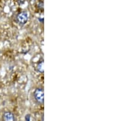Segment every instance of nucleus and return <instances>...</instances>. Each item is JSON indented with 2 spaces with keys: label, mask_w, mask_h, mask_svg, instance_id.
<instances>
[{
  "label": "nucleus",
  "mask_w": 138,
  "mask_h": 121,
  "mask_svg": "<svg viewBox=\"0 0 138 121\" xmlns=\"http://www.w3.org/2000/svg\"><path fill=\"white\" fill-rule=\"evenodd\" d=\"M34 98L38 104L42 105L44 103V90L42 88H37L34 92Z\"/></svg>",
  "instance_id": "nucleus-1"
},
{
  "label": "nucleus",
  "mask_w": 138,
  "mask_h": 121,
  "mask_svg": "<svg viewBox=\"0 0 138 121\" xmlns=\"http://www.w3.org/2000/svg\"><path fill=\"white\" fill-rule=\"evenodd\" d=\"M28 20V15L25 12H22L17 14L16 17V21L19 25H23L26 24Z\"/></svg>",
  "instance_id": "nucleus-2"
},
{
  "label": "nucleus",
  "mask_w": 138,
  "mask_h": 121,
  "mask_svg": "<svg viewBox=\"0 0 138 121\" xmlns=\"http://www.w3.org/2000/svg\"><path fill=\"white\" fill-rule=\"evenodd\" d=\"M3 120L9 121V120H15V116H14V114L12 113L11 112L8 111L6 112L3 114Z\"/></svg>",
  "instance_id": "nucleus-3"
},
{
  "label": "nucleus",
  "mask_w": 138,
  "mask_h": 121,
  "mask_svg": "<svg viewBox=\"0 0 138 121\" xmlns=\"http://www.w3.org/2000/svg\"><path fill=\"white\" fill-rule=\"evenodd\" d=\"M36 70L38 72L43 73L44 72V62L43 61H41L36 67Z\"/></svg>",
  "instance_id": "nucleus-4"
}]
</instances>
